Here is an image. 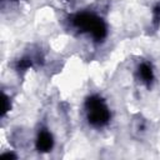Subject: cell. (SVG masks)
I'll return each instance as SVG.
<instances>
[{"label":"cell","instance_id":"cell-3","mask_svg":"<svg viewBox=\"0 0 160 160\" xmlns=\"http://www.w3.org/2000/svg\"><path fill=\"white\" fill-rule=\"evenodd\" d=\"M54 145V140L51 134L48 130H41L38 135V140H36V149L41 152H46L49 151Z\"/></svg>","mask_w":160,"mask_h":160},{"label":"cell","instance_id":"cell-1","mask_svg":"<svg viewBox=\"0 0 160 160\" xmlns=\"http://www.w3.org/2000/svg\"><path fill=\"white\" fill-rule=\"evenodd\" d=\"M72 24L80 31H89L96 40H102L106 36V25L102 19L98 18L94 14L81 12L76 14L72 18Z\"/></svg>","mask_w":160,"mask_h":160},{"label":"cell","instance_id":"cell-7","mask_svg":"<svg viewBox=\"0 0 160 160\" xmlns=\"http://www.w3.org/2000/svg\"><path fill=\"white\" fill-rule=\"evenodd\" d=\"M2 158H16L15 155H12V154H4L2 155Z\"/></svg>","mask_w":160,"mask_h":160},{"label":"cell","instance_id":"cell-6","mask_svg":"<svg viewBox=\"0 0 160 160\" xmlns=\"http://www.w3.org/2000/svg\"><path fill=\"white\" fill-rule=\"evenodd\" d=\"M9 109H10V106H9V99H8L6 95H4V111H2V114H5L6 111H9Z\"/></svg>","mask_w":160,"mask_h":160},{"label":"cell","instance_id":"cell-5","mask_svg":"<svg viewBox=\"0 0 160 160\" xmlns=\"http://www.w3.org/2000/svg\"><path fill=\"white\" fill-rule=\"evenodd\" d=\"M31 65V59L30 58H22L18 61L16 64V69L20 71V70H26L29 66Z\"/></svg>","mask_w":160,"mask_h":160},{"label":"cell","instance_id":"cell-4","mask_svg":"<svg viewBox=\"0 0 160 160\" xmlns=\"http://www.w3.org/2000/svg\"><path fill=\"white\" fill-rule=\"evenodd\" d=\"M139 75H140L141 80H142L146 85H150V82L152 81V78H154L151 66H150L149 64H146V62H142V64L139 66Z\"/></svg>","mask_w":160,"mask_h":160},{"label":"cell","instance_id":"cell-2","mask_svg":"<svg viewBox=\"0 0 160 160\" xmlns=\"http://www.w3.org/2000/svg\"><path fill=\"white\" fill-rule=\"evenodd\" d=\"M88 120L92 126L100 128L109 122L110 120V111L105 104V101L96 95L88 98L85 102Z\"/></svg>","mask_w":160,"mask_h":160}]
</instances>
